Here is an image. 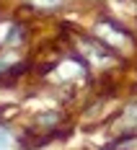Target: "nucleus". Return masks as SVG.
Listing matches in <instances>:
<instances>
[{"label":"nucleus","mask_w":137,"mask_h":150,"mask_svg":"<svg viewBox=\"0 0 137 150\" xmlns=\"http://www.w3.org/2000/svg\"><path fill=\"white\" fill-rule=\"evenodd\" d=\"M36 3H42V5H57V3H62V0H36Z\"/></svg>","instance_id":"obj_1"},{"label":"nucleus","mask_w":137,"mask_h":150,"mask_svg":"<svg viewBox=\"0 0 137 150\" xmlns=\"http://www.w3.org/2000/svg\"><path fill=\"white\" fill-rule=\"evenodd\" d=\"M0 145H8V135L5 132H0Z\"/></svg>","instance_id":"obj_2"}]
</instances>
